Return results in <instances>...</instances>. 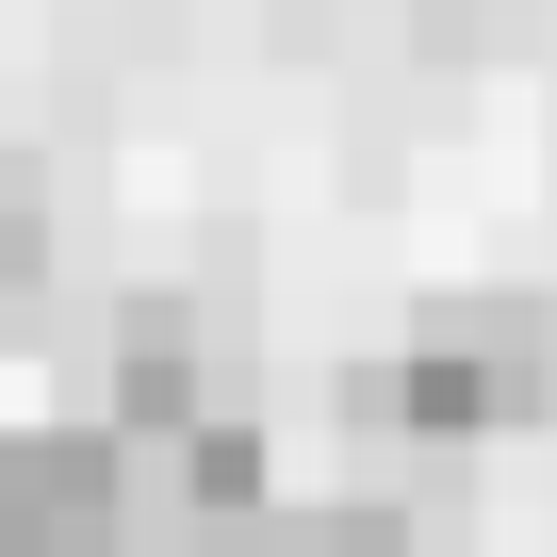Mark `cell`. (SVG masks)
<instances>
[{
  "mask_svg": "<svg viewBox=\"0 0 557 557\" xmlns=\"http://www.w3.org/2000/svg\"><path fill=\"white\" fill-rule=\"evenodd\" d=\"M377 377H394V443H524L557 410V312L541 296H443V312H410V345Z\"/></svg>",
  "mask_w": 557,
  "mask_h": 557,
  "instance_id": "6da1fadb",
  "label": "cell"
},
{
  "mask_svg": "<svg viewBox=\"0 0 557 557\" xmlns=\"http://www.w3.org/2000/svg\"><path fill=\"white\" fill-rule=\"evenodd\" d=\"M278 524V475H262V426L213 410L181 443H132V557H262Z\"/></svg>",
  "mask_w": 557,
  "mask_h": 557,
  "instance_id": "7a4b0ae2",
  "label": "cell"
},
{
  "mask_svg": "<svg viewBox=\"0 0 557 557\" xmlns=\"http://www.w3.org/2000/svg\"><path fill=\"white\" fill-rule=\"evenodd\" d=\"M0 557H132V443L0 426Z\"/></svg>",
  "mask_w": 557,
  "mask_h": 557,
  "instance_id": "3957f363",
  "label": "cell"
},
{
  "mask_svg": "<svg viewBox=\"0 0 557 557\" xmlns=\"http://www.w3.org/2000/svg\"><path fill=\"white\" fill-rule=\"evenodd\" d=\"M213 410H230L213 312H197V296H132V312H115V361H99V426H115V443H181V426H213Z\"/></svg>",
  "mask_w": 557,
  "mask_h": 557,
  "instance_id": "277c9868",
  "label": "cell"
},
{
  "mask_svg": "<svg viewBox=\"0 0 557 557\" xmlns=\"http://www.w3.org/2000/svg\"><path fill=\"white\" fill-rule=\"evenodd\" d=\"M262 557H410V508H377V492H329V508H278V524H262Z\"/></svg>",
  "mask_w": 557,
  "mask_h": 557,
  "instance_id": "5b68a950",
  "label": "cell"
},
{
  "mask_svg": "<svg viewBox=\"0 0 557 557\" xmlns=\"http://www.w3.org/2000/svg\"><path fill=\"white\" fill-rule=\"evenodd\" d=\"M410 34H426L443 66H492V50H524V34H541V0H410Z\"/></svg>",
  "mask_w": 557,
  "mask_h": 557,
  "instance_id": "8992f818",
  "label": "cell"
},
{
  "mask_svg": "<svg viewBox=\"0 0 557 557\" xmlns=\"http://www.w3.org/2000/svg\"><path fill=\"white\" fill-rule=\"evenodd\" d=\"M34 296H50V213H34V181H17V164H0V329H17Z\"/></svg>",
  "mask_w": 557,
  "mask_h": 557,
  "instance_id": "52a82bcc",
  "label": "cell"
}]
</instances>
